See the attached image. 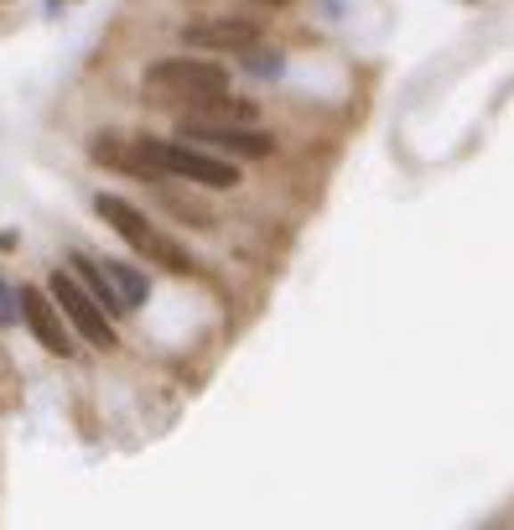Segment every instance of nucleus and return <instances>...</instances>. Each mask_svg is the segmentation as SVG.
<instances>
[{"mask_svg":"<svg viewBox=\"0 0 514 530\" xmlns=\"http://www.w3.org/2000/svg\"><path fill=\"white\" fill-rule=\"evenodd\" d=\"M73 265H78V281L94 292V302L110 312V318H125L130 307H125V296L115 292V281H110V270H104V261H89V255H73Z\"/></svg>","mask_w":514,"mask_h":530,"instance_id":"8","label":"nucleus"},{"mask_svg":"<svg viewBox=\"0 0 514 530\" xmlns=\"http://www.w3.org/2000/svg\"><path fill=\"white\" fill-rule=\"evenodd\" d=\"M21 323L31 327V338L42 349H53L58 359L73 353V333H68V318H62V307L53 302V292L42 296V286H21Z\"/></svg>","mask_w":514,"mask_h":530,"instance_id":"7","label":"nucleus"},{"mask_svg":"<svg viewBox=\"0 0 514 530\" xmlns=\"http://www.w3.org/2000/svg\"><path fill=\"white\" fill-rule=\"evenodd\" d=\"M146 99L151 104H203L208 94L229 88V68L208 58H161L146 68Z\"/></svg>","mask_w":514,"mask_h":530,"instance_id":"3","label":"nucleus"},{"mask_svg":"<svg viewBox=\"0 0 514 530\" xmlns=\"http://www.w3.org/2000/svg\"><path fill=\"white\" fill-rule=\"evenodd\" d=\"M104 270H110V281H115V292L125 296V307L135 312V307H146V296H151V281L135 270V265H125V261H104Z\"/></svg>","mask_w":514,"mask_h":530,"instance_id":"9","label":"nucleus"},{"mask_svg":"<svg viewBox=\"0 0 514 530\" xmlns=\"http://www.w3.org/2000/svg\"><path fill=\"white\" fill-rule=\"evenodd\" d=\"M177 136L192 141V146H208L229 161H260L275 151V136L260 130V125H244V120H203V115H182Z\"/></svg>","mask_w":514,"mask_h":530,"instance_id":"4","label":"nucleus"},{"mask_svg":"<svg viewBox=\"0 0 514 530\" xmlns=\"http://www.w3.org/2000/svg\"><path fill=\"white\" fill-rule=\"evenodd\" d=\"M47 292H53V302L62 307V318L73 323V333H84L94 349H115V318L94 302V292L78 281V276L53 270V276H47Z\"/></svg>","mask_w":514,"mask_h":530,"instance_id":"5","label":"nucleus"},{"mask_svg":"<svg viewBox=\"0 0 514 530\" xmlns=\"http://www.w3.org/2000/svg\"><path fill=\"white\" fill-rule=\"evenodd\" d=\"M249 68H255V73H281V58H275V53H255V62H249Z\"/></svg>","mask_w":514,"mask_h":530,"instance_id":"11","label":"nucleus"},{"mask_svg":"<svg viewBox=\"0 0 514 530\" xmlns=\"http://www.w3.org/2000/svg\"><path fill=\"white\" fill-rule=\"evenodd\" d=\"M265 5H286V0H265Z\"/></svg>","mask_w":514,"mask_h":530,"instance_id":"12","label":"nucleus"},{"mask_svg":"<svg viewBox=\"0 0 514 530\" xmlns=\"http://www.w3.org/2000/svg\"><path fill=\"white\" fill-rule=\"evenodd\" d=\"M16 318H21V292L11 296L5 292V281H0V323H16Z\"/></svg>","mask_w":514,"mask_h":530,"instance_id":"10","label":"nucleus"},{"mask_svg":"<svg viewBox=\"0 0 514 530\" xmlns=\"http://www.w3.org/2000/svg\"><path fill=\"white\" fill-rule=\"evenodd\" d=\"M94 208H99V219H104V224H110V229H115V235L135 250V255L167 265L172 276H192V270H198V265H192V255L182 250L177 239L161 235V229H156V224L135 203H125V198H115V193H99V198H94Z\"/></svg>","mask_w":514,"mask_h":530,"instance_id":"2","label":"nucleus"},{"mask_svg":"<svg viewBox=\"0 0 514 530\" xmlns=\"http://www.w3.org/2000/svg\"><path fill=\"white\" fill-rule=\"evenodd\" d=\"M135 151L151 161L156 177H182V182H198V187H213V193H229L240 187V167L229 156H218L208 146H192V141H156V136H135Z\"/></svg>","mask_w":514,"mask_h":530,"instance_id":"1","label":"nucleus"},{"mask_svg":"<svg viewBox=\"0 0 514 530\" xmlns=\"http://www.w3.org/2000/svg\"><path fill=\"white\" fill-rule=\"evenodd\" d=\"M182 42L198 47V53H249L260 47V21L249 16H203V21H187Z\"/></svg>","mask_w":514,"mask_h":530,"instance_id":"6","label":"nucleus"}]
</instances>
